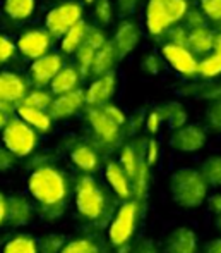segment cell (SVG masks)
Instances as JSON below:
<instances>
[{"label": "cell", "instance_id": "58", "mask_svg": "<svg viewBox=\"0 0 221 253\" xmlns=\"http://www.w3.org/2000/svg\"><path fill=\"white\" fill-rule=\"evenodd\" d=\"M86 3H95V0H84Z\"/></svg>", "mask_w": 221, "mask_h": 253}, {"label": "cell", "instance_id": "51", "mask_svg": "<svg viewBox=\"0 0 221 253\" xmlns=\"http://www.w3.org/2000/svg\"><path fill=\"white\" fill-rule=\"evenodd\" d=\"M130 253H158V248H156L155 241H151V240H141L132 248V252H130Z\"/></svg>", "mask_w": 221, "mask_h": 253}, {"label": "cell", "instance_id": "32", "mask_svg": "<svg viewBox=\"0 0 221 253\" xmlns=\"http://www.w3.org/2000/svg\"><path fill=\"white\" fill-rule=\"evenodd\" d=\"M95 55L96 50L91 45L84 43L79 50L76 52V62H77V71H79L81 78H88L93 73V64H95Z\"/></svg>", "mask_w": 221, "mask_h": 253}, {"label": "cell", "instance_id": "10", "mask_svg": "<svg viewBox=\"0 0 221 253\" xmlns=\"http://www.w3.org/2000/svg\"><path fill=\"white\" fill-rule=\"evenodd\" d=\"M208 141L206 129L199 124H185L180 129H175L170 136V147L182 153H194L204 148Z\"/></svg>", "mask_w": 221, "mask_h": 253}, {"label": "cell", "instance_id": "3", "mask_svg": "<svg viewBox=\"0 0 221 253\" xmlns=\"http://www.w3.org/2000/svg\"><path fill=\"white\" fill-rule=\"evenodd\" d=\"M2 143L14 157H28L38 145V134L23 119L12 117L2 129Z\"/></svg>", "mask_w": 221, "mask_h": 253}, {"label": "cell", "instance_id": "2", "mask_svg": "<svg viewBox=\"0 0 221 253\" xmlns=\"http://www.w3.org/2000/svg\"><path fill=\"white\" fill-rule=\"evenodd\" d=\"M208 190L209 186L199 169L182 167L170 177V193L173 202L184 209L201 207L208 198Z\"/></svg>", "mask_w": 221, "mask_h": 253}, {"label": "cell", "instance_id": "31", "mask_svg": "<svg viewBox=\"0 0 221 253\" xmlns=\"http://www.w3.org/2000/svg\"><path fill=\"white\" fill-rule=\"evenodd\" d=\"M139 162H141V157L137 155V152L134 150L132 145H124L122 150H120L119 164L122 166V169L126 170V174L130 177V183H132V177L137 172Z\"/></svg>", "mask_w": 221, "mask_h": 253}, {"label": "cell", "instance_id": "37", "mask_svg": "<svg viewBox=\"0 0 221 253\" xmlns=\"http://www.w3.org/2000/svg\"><path fill=\"white\" fill-rule=\"evenodd\" d=\"M197 7L202 10L208 23L221 26V0H197Z\"/></svg>", "mask_w": 221, "mask_h": 253}, {"label": "cell", "instance_id": "27", "mask_svg": "<svg viewBox=\"0 0 221 253\" xmlns=\"http://www.w3.org/2000/svg\"><path fill=\"white\" fill-rule=\"evenodd\" d=\"M36 9V0H5L3 10L14 21H24L33 16Z\"/></svg>", "mask_w": 221, "mask_h": 253}, {"label": "cell", "instance_id": "14", "mask_svg": "<svg viewBox=\"0 0 221 253\" xmlns=\"http://www.w3.org/2000/svg\"><path fill=\"white\" fill-rule=\"evenodd\" d=\"M63 69V59L59 53H46L45 57L34 60L30 67V76L36 86L52 84L55 76Z\"/></svg>", "mask_w": 221, "mask_h": 253}, {"label": "cell", "instance_id": "35", "mask_svg": "<svg viewBox=\"0 0 221 253\" xmlns=\"http://www.w3.org/2000/svg\"><path fill=\"white\" fill-rule=\"evenodd\" d=\"M95 19L99 26H108L112 24L113 16H115V5L112 0H95Z\"/></svg>", "mask_w": 221, "mask_h": 253}, {"label": "cell", "instance_id": "40", "mask_svg": "<svg viewBox=\"0 0 221 253\" xmlns=\"http://www.w3.org/2000/svg\"><path fill=\"white\" fill-rule=\"evenodd\" d=\"M182 24H184V26L187 28L189 31L209 26V24H208V19H206V16L202 14V10L199 9V7H190V10H189L187 16L184 17Z\"/></svg>", "mask_w": 221, "mask_h": 253}, {"label": "cell", "instance_id": "5", "mask_svg": "<svg viewBox=\"0 0 221 253\" xmlns=\"http://www.w3.org/2000/svg\"><path fill=\"white\" fill-rule=\"evenodd\" d=\"M83 21V5L77 2H63L46 14L45 26L52 37L63 38L69 30Z\"/></svg>", "mask_w": 221, "mask_h": 253}, {"label": "cell", "instance_id": "7", "mask_svg": "<svg viewBox=\"0 0 221 253\" xmlns=\"http://www.w3.org/2000/svg\"><path fill=\"white\" fill-rule=\"evenodd\" d=\"M159 55L163 57L165 64H168L177 74H180L185 80H194L197 78L199 59L194 55L187 47H178V45L163 43Z\"/></svg>", "mask_w": 221, "mask_h": 253}, {"label": "cell", "instance_id": "24", "mask_svg": "<svg viewBox=\"0 0 221 253\" xmlns=\"http://www.w3.org/2000/svg\"><path fill=\"white\" fill-rule=\"evenodd\" d=\"M79 80H81V74L77 71V67H63L55 76V80L52 81V84H50L52 93H55L59 97V95H65L69 91L77 90Z\"/></svg>", "mask_w": 221, "mask_h": 253}, {"label": "cell", "instance_id": "42", "mask_svg": "<svg viewBox=\"0 0 221 253\" xmlns=\"http://www.w3.org/2000/svg\"><path fill=\"white\" fill-rule=\"evenodd\" d=\"M63 245V236L62 234H48L41 240V243L38 245L40 253H62Z\"/></svg>", "mask_w": 221, "mask_h": 253}, {"label": "cell", "instance_id": "15", "mask_svg": "<svg viewBox=\"0 0 221 253\" xmlns=\"http://www.w3.org/2000/svg\"><path fill=\"white\" fill-rule=\"evenodd\" d=\"M84 105H86V91L77 88V90L53 98L48 114L52 116V119H67L79 112Z\"/></svg>", "mask_w": 221, "mask_h": 253}, {"label": "cell", "instance_id": "9", "mask_svg": "<svg viewBox=\"0 0 221 253\" xmlns=\"http://www.w3.org/2000/svg\"><path fill=\"white\" fill-rule=\"evenodd\" d=\"M86 119L91 126V131L95 133L96 140L106 147H113L120 140L122 127L117 126L105 112L101 107H86Z\"/></svg>", "mask_w": 221, "mask_h": 253}, {"label": "cell", "instance_id": "50", "mask_svg": "<svg viewBox=\"0 0 221 253\" xmlns=\"http://www.w3.org/2000/svg\"><path fill=\"white\" fill-rule=\"evenodd\" d=\"M14 155L5 147H0V172H5L12 167Z\"/></svg>", "mask_w": 221, "mask_h": 253}, {"label": "cell", "instance_id": "57", "mask_svg": "<svg viewBox=\"0 0 221 253\" xmlns=\"http://www.w3.org/2000/svg\"><path fill=\"white\" fill-rule=\"evenodd\" d=\"M216 227H218V231L221 233V215L216 217Z\"/></svg>", "mask_w": 221, "mask_h": 253}, {"label": "cell", "instance_id": "21", "mask_svg": "<svg viewBox=\"0 0 221 253\" xmlns=\"http://www.w3.org/2000/svg\"><path fill=\"white\" fill-rule=\"evenodd\" d=\"M120 59L119 52H117L115 45L112 43V40L108 42L106 45H103L99 50H96L95 55V64H93V76L99 78V76H105L108 73H115V66Z\"/></svg>", "mask_w": 221, "mask_h": 253}, {"label": "cell", "instance_id": "55", "mask_svg": "<svg viewBox=\"0 0 221 253\" xmlns=\"http://www.w3.org/2000/svg\"><path fill=\"white\" fill-rule=\"evenodd\" d=\"M213 52L220 53L221 55V28L216 30V37H215V47H213Z\"/></svg>", "mask_w": 221, "mask_h": 253}, {"label": "cell", "instance_id": "52", "mask_svg": "<svg viewBox=\"0 0 221 253\" xmlns=\"http://www.w3.org/2000/svg\"><path fill=\"white\" fill-rule=\"evenodd\" d=\"M208 207L213 213H216V215L220 217L221 215V193L211 195V197L208 198Z\"/></svg>", "mask_w": 221, "mask_h": 253}, {"label": "cell", "instance_id": "49", "mask_svg": "<svg viewBox=\"0 0 221 253\" xmlns=\"http://www.w3.org/2000/svg\"><path fill=\"white\" fill-rule=\"evenodd\" d=\"M159 159V143L155 140V138H149L148 140V147H146V153H144V160L149 167H153Z\"/></svg>", "mask_w": 221, "mask_h": 253}, {"label": "cell", "instance_id": "4", "mask_svg": "<svg viewBox=\"0 0 221 253\" xmlns=\"http://www.w3.org/2000/svg\"><path fill=\"white\" fill-rule=\"evenodd\" d=\"M76 209L86 219H98L105 210V193L91 176L79 177L76 184Z\"/></svg>", "mask_w": 221, "mask_h": 253}, {"label": "cell", "instance_id": "12", "mask_svg": "<svg viewBox=\"0 0 221 253\" xmlns=\"http://www.w3.org/2000/svg\"><path fill=\"white\" fill-rule=\"evenodd\" d=\"M142 38V31L134 19H122L115 28L112 43L115 45L120 59H126L139 47Z\"/></svg>", "mask_w": 221, "mask_h": 253}, {"label": "cell", "instance_id": "13", "mask_svg": "<svg viewBox=\"0 0 221 253\" xmlns=\"http://www.w3.org/2000/svg\"><path fill=\"white\" fill-rule=\"evenodd\" d=\"M50 47H52V35L45 30H30L21 35L17 40V50L33 62L45 57Z\"/></svg>", "mask_w": 221, "mask_h": 253}, {"label": "cell", "instance_id": "38", "mask_svg": "<svg viewBox=\"0 0 221 253\" xmlns=\"http://www.w3.org/2000/svg\"><path fill=\"white\" fill-rule=\"evenodd\" d=\"M163 64H165V60H163L161 55H158V53H146L141 59V71L144 74H148V76H158L163 69Z\"/></svg>", "mask_w": 221, "mask_h": 253}, {"label": "cell", "instance_id": "54", "mask_svg": "<svg viewBox=\"0 0 221 253\" xmlns=\"http://www.w3.org/2000/svg\"><path fill=\"white\" fill-rule=\"evenodd\" d=\"M7 212H9V202H7V198L0 191V226L3 222H7Z\"/></svg>", "mask_w": 221, "mask_h": 253}, {"label": "cell", "instance_id": "17", "mask_svg": "<svg viewBox=\"0 0 221 253\" xmlns=\"http://www.w3.org/2000/svg\"><path fill=\"white\" fill-rule=\"evenodd\" d=\"M163 253H197V236L189 227H177L165 238Z\"/></svg>", "mask_w": 221, "mask_h": 253}, {"label": "cell", "instance_id": "36", "mask_svg": "<svg viewBox=\"0 0 221 253\" xmlns=\"http://www.w3.org/2000/svg\"><path fill=\"white\" fill-rule=\"evenodd\" d=\"M165 5L173 24H182L184 17L190 10V2L189 0H165Z\"/></svg>", "mask_w": 221, "mask_h": 253}, {"label": "cell", "instance_id": "47", "mask_svg": "<svg viewBox=\"0 0 221 253\" xmlns=\"http://www.w3.org/2000/svg\"><path fill=\"white\" fill-rule=\"evenodd\" d=\"M17 45L5 35H0V64L9 62L16 53Z\"/></svg>", "mask_w": 221, "mask_h": 253}, {"label": "cell", "instance_id": "41", "mask_svg": "<svg viewBox=\"0 0 221 253\" xmlns=\"http://www.w3.org/2000/svg\"><path fill=\"white\" fill-rule=\"evenodd\" d=\"M204 117L209 129H213L215 133H221V100L209 103Z\"/></svg>", "mask_w": 221, "mask_h": 253}, {"label": "cell", "instance_id": "16", "mask_svg": "<svg viewBox=\"0 0 221 253\" xmlns=\"http://www.w3.org/2000/svg\"><path fill=\"white\" fill-rule=\"evenodd\" d=\"M117 90V74L108 73L105 76H99L89 84L86 90V105L88 107H103L110 103Z\"/></svg>", "mask_w": 221, "mask_h": 253}, {"label": "cell", "instance_id": "48", "mask_svg": "<svg viewBox=\"0 0 221 253\" xmlns=\"http://www.w3.org/2000/svg\"><path fill=\"white\" fill-rule=\"evenodd\" d=\"M163 123H165V121H163V117H161V114H159V110L155 109V110H151V112H149L148 116H146L144 126H146V129H148V133L156 134L159 131V127H161Z\"/></svg>", "mask_w": 221, "mask_h": 253}, {"label": "cell", "instance_id": "11", "mask_svg": "<svg viewBox=\"0 0 221 253\" xmlns=\"http://www.w3.org/2000/svg\"><path fill=\"white\" fill-rule=\"evenodd\" d=\"M144 26H146V31L155 38L165 37L166 31L172 26H175L173 21L170 19V16H168L165 0H148V2H146Z\"/></svg>", "mask_w": 221, "mask_h": 253}, {"label": "cell", "instance_id": "18", "mask_svg": "<svg viewBox=\"0 0 221 253\" xmlns=\"http://www.w3.org/2000/svg\"><path fill=\"white\" fill-rule=\"evenodd\" d=\"M105 179L117 197L129 202V198L132 197V183H130V177L127 176L126 170L122 169V166L119 162L112 160V162L106 164Z\"/></svg>", "mask_w": 221, "mask_h": 253}, {"label": "cell", "instance_id": "43", "mask_svg": "<svg viewBox=\"0 0 221 253\" xmlns=\"http://www.w3.org/2000/svg\"><path fill=\"white\" fill-rule=\"evenodd\" d=\"M62 253H99L98 247L89 240H74L65 243Z\"/></svg>", "mask_w": 221, "mask_h": 253}, {"label": "cell", "instance_id": "33", "mask_svg": "<svg viewBox=\"0 0 221 253\" xmlns=\"http://www.w3.org/2000/svg\"><path fill=\"white\" fill-rule=\"evenodd\" d=\"M148 186H149V166L146 164L144 159H141L137 172L132 177V193L135 195V198H144Z\"/></svg>", "mask_w": 221, "mask_h": 253}, {"label": "cell", "instance_id": "25", "mask_svg": "<svg viewBox=\"0 0 221 253\" xmlns=\"http://www.w3.org/2000/svg\"><path fill=\"white\" fill-rule=\"evenodd\" d=\"M158 110H159V114H161L163 121L168 123V126L172 127L173 131L180 129V127H184L185 124H189L187 123V119H189L187 109H185L180 102H177V100L166 102V103H163V105H159Z\"/></svg>", "mask_w": 221, "mask_h": 253}, {"label": "cell", "instance_id": "44", "mask_svg": "<svg viewBox=\"0 0 221 253\" xmlns=\"http://www.w3.org/2000/svg\"><path fill=\"white\" fill-rule=\"evenodd\" d=\"M108 38H106V35H105V31L101 30L99 26H91L89 24V28H88V35H86V43L88 45H91L95 50H99V48L103 47V45H106L108 43Z\"/></svg>", "mask_w": 221, "mask_h": 253}, {"label": "cell", "instance_id": "29", "mask_svg": "<svg viewBox=\"0 0 221 253\" xmlns=\"http://www.w3.org/2000/svg\"><path fill=\"white\" fill-rule=\"evenodd\" d=\"M197 76L202 78V81H215L221 76V55L211 52L209 55L199 59Z\"/></svg>", "mask_w": 221, "mask_h": 253}, {"label": "cell", "instance_id": "39", "mask_svg": "<svg viewBox=\"0 0 221 253\" xmlns=\"http://www.w3.org/2000/svg\"><path fill=\"white\" fill-rule=\"evenodd\" d=\"M189 33H190V31H189L184 24H175V26H172L168 31H166V35L163 38L166 40L165 43L178 45V47H187L189 45Z\"/></svg>", "mask_w": 221, "mask_h": 253}, {"label": "cell", "instance_id": "20", "mask_svg": "<svg viewBox=\"0 0 221 253\" xmlns=\"http://www.w3.org/2000/svg\"><path fill=\"white\" fill-rule=\"evenodd\" d=\"M215 37H216V30L206 26V28H199V30H192L189 33V45L187 48L194 53L195 57H206L213 52L215 47Z\"/></svg>", "mask_w": 221, "mask_h": 253}, {"label": "cell", "instance_id": "45", "mask_svg": "<svg viewBox=\"0 0 221 253\" xmlns=\"http://www.w3.org/2000/svg\"><path fill=\"white\" fill-rule=\"evenodd\" d=\"M141 0H115V12L119 14L122 19H130L139 9Z\"/></svg>", "mask_w": 221, "mask_h": 253}, {"label": "cell", "instance_id": "28", "mask_svg": "<svg viewBox=\"0 0 221 253\" xmlns=\"http://www.w3.org/2000/svg\"><path fill=\"white\" fill-rule=\"evenodd\" d=\"M199 172L206 179L208 186L218 188L221 186V155H211L202 160Z\"/></svg>", "mask_w": 221, "mask_h": 253}, {"label": "cell", "instance_id": "23", "mask_svg": "<svg viewBox=\"0 0 221 253\" xmlns=\"http://www.w3.org/2000/svg\"><path fill=\"white\" fill-rule=\"evenodd\" d=\"M70 162H72L77 169L86 174L95 172L99 166L98 153H96V150L93 147H89V145H77V147L70 152Z\"/></svg>", "mask_w": 221, "mask_h": 253}, {"label": "cell", "instance_id": "30", "mask_svg": "<svg viewBox=\"0 0 221 253\" xmlns=\"http://www.w3.org/2000/svg\"><path fill=\"white\" fill-rule=\"evenodd\" d=\"M2 253H40L38 243L30 234H17L3 245Z\"/></svg>", "mask_w": 221, "mask_h": 253}, {"label": "cell", "instance_id": "53", "mask_svg": "<svg viewBox=\"0 0 221 253\" xmlns=\"http://www.w3.org/2000/svg\"><path fill=\"white\" fill-rule=\"evenodd\" d=\"M201 253H221V238H215V240H209L208 243L202 247Z\"/></svg>", "mask_w": 221, "mask_h": 253}, {"label": "cell", "instance_id": "8", "mask_svg": "<svg viewBox=\"0 0 221 253\" xmlns=\"http://www.w3.org/2000/svg\"><path fill=\"white\" fill-rule=\"evenodd\" d=\"M28 95V86L23 76L14 73H0V112L9 116L17 110Z\"/></svg>", "mask_w": 221, "mask_h": 253}, {"label": "cell", "instance_id": "22", "mask_svg": "<svg viewBox=\"0 0 221 253\" xmlns=\"http://www.w3.org/2000/svg\"><path fill=\"white\" fill-rule=\"evenodd\" d=\"M17 117L23 119L28 126H31L34 131H40V133H48L52 129V116L45 110L31 109V107L19 105L17 107Z\"/></svg>", "mask_w": 221, "mask_h": 253}, {"label": "cell", "instance_id": "19", "mask_svg": "<svg viewBox=\"0 0 221 253\" xmlns=\"http://www.w3.org/2000/svg\"><path fill=\"white\" fill-rule=\"evenodd\" d=\"M9 202V212H7V224L14 227H21L30 224L33 217V207L30 200L23 195H12L7 198Z\"/></svg>", "mask_w": 221, "mask_h": 253}, {"label": "cell", "instance_id": "26", "mask_svg": "<svg viewBox=\"0 0 221 253\" xmlns=\"http://www.w3.org/2000/svg\"><path fill=\"white\" fill-rule=\"evenodd\" d=\"M88 28H89V24L84 23V21H81V23H77L76 26L72 28V30L67 31L65 37L62 38V43H60V47H62V52L76 53L77 50H79V48L83 47L84 43H86Z\"/></svg>", "mask_w": 221, "mask_h": 253}, {"label": "cell", "instance_id": "1", "mask_svg": "<svg viewBox=\"0 0 221 253\" xmlns=\"http://www.w3.org/2000/svg\"><path fill=\"white\" fill-rule=\"evenodd\" d=\"M28 191L41 207L62 205L67 198V181L55 167L41 166L28 177Z\"/></svg>", "mask_w": 221, "mask_h": 253}, {"label": "cell", "instance_id": "46", "mask_svg": "<svg viewBox=\"0 0 221 253\" xmlns=\"http://www.w3.org/2000/svg\"><path fill=\"white\" fill-rule=\"evenodd\" d=\"M101 109H103V112H105L106 116H108L110 119L117 124V126L124 127L127 124V121H129V119H127V116H126V112H124L120 107H117L115 103H106V105H103Z\"/></svg>", "mask_w": 221, "mask_h": 253}, {"label": "cell", "instance_id": "34", "mask_svg": "<svg viewBox=\"0 0 221 253\" xmlns=\"http://www.w3.org/2000/svg\"><path fill=\"white\" fill-rule=\"evenodd\" d=\"M52 95L45 90H33V91H28V95L24 97V100L21 105L24 107H31V109H38V110H45L48 112V109L52 107Z\"/></svg>", "mask_w": 221, "mask_h": 253}, {"label": "cell", "instance_id": "56", "mask_svg": "<svg viewBox=\"0 0 221 253\" xmlns=\"http://www.w3.org/2000/svg\"><path fill=\"white\" fill-rule=\"evenodd\" d=\"M7 116L3 112H0V129H3V127H5V124H7Z\"/></svg>", "mask_w": 221, "mask_h": 253}, {"label": "cell", "instance_id": "6", "mask_svg": "<svg viewBox=\"0 0 221 253\" xmlns=\"http://www.w3.org/2000/svg\"><path fill=\"white\" fill-rule=\"evenodd\" d=\"M135 222H137V203L126 202L119 209L117 215L113 217L108 229L110 243L113 247H124L129 243L135 231Z\"/></svg>", "mask_w": 221, "mask_h": 253}]
</instances>
